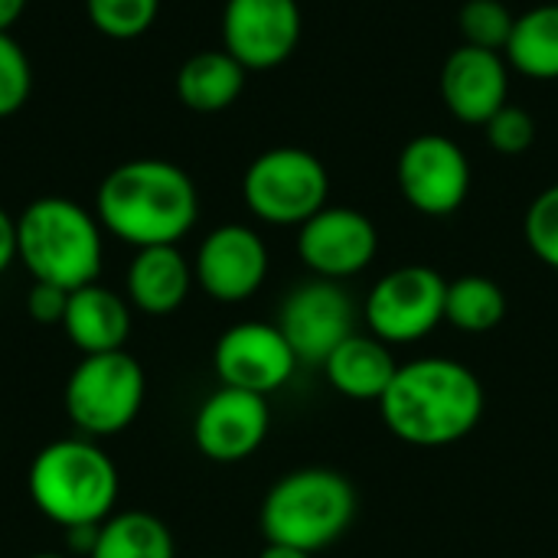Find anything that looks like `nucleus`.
<instances>
[{"mask_svg": "<svg viewBox=\"0 0 558 558\" xmlns=\"http://www.w3.org/2000/svg\"><path fill=\"white\" fill-rule=\"evenodd\" d=\"M484 131H487L490 147L504 157H520L536 144V118L526 108L510 105V101L484 124Z\"/></svg>", "mask_w": 558, "mask_h": 558, "instance_id": "cd10ccee", "label": "nucleus"}, {"mask_svg": "<svg viewBox=\"0 0 558 558\" xmlns=\"http://www.w3.org/2000/svg\"><path fill=\"white\" fill-rule=\"evenodd\" d=\"M507 317V294L497 281L484 275H464L448 281L445 320L464 333H490Z\"/></svg>", "mask_w": 558, "mask_h": 558, "instance_id": "5701e85b", "label": "nucleus"}, {"mask_svg": "<svg viewBox=\"0 0 558 558\" xmlns=\"http://www.w3.org/2000/svg\"><path fill=\"white\" fill-rule=\"evenodd\" d=\"M245 65L226 49H203L190 56L177 72V95L190 111L216 114L239 101L245 88Z\"/></svg>", "mask_w": 558, "mask_h": 558, "instance_id": "aec40b11", "label": "nucleus"}, {"mask_svg": "<svg viewBox=\"0 0 558 558\" xmlns=\"http://www.w3.org/2000/svg\"><path fill=\"white\" fill-rule=\"evenodd\" d=\"M62 330L69 343L82 350V356L114 353V350H124L131 337V307L118 291L92 281L85 288L69 291Z\"/></svg>", "mask_w": 558, "mask_h": 558, "instance_id": "f3484780", "label": "nucleus"}, {"mask_svg": "<svg viewBox=\"0 0 558 558\" xmlns=\"http://www.w3.org/2000/svg\"><path fill=\"white\" fill-rule=\"evenodd\" d=\"M298 0H226L222 49L252 69H275L301 43Z\"/></svg>", "mask_w": 558, "mask_h": 558, "instance_id": "f8f14e48", "label": "nucleus"}, {"mask_svg": "<svg viewBox=\"0 0 558 558\" xmlns=\"http://www.w3.org/2000/svg\"><path fill=\"white\" fill-rule=\"evenodd\" d=\"M26 10V0H0V33H10L13 23L23 16Z\"/></svg>", "mask_w": 558, "mask_h": 558, "instance_id": "2f4dec72", "label": "nucleus"}, {"mask_svg": "<svg viewBox=\"0 0 558 558\" xmlns=\"http://www.w3.org/2000/svg\"><path fill=\"white\" fill-rule=\"evenodd\" d=\"M510 92L504 52L458 46L441 65V101L464 124H487Z\"/></svg>", "mask_w": 558, "mask_h": 558, "instance_id": "dca6fc26", "label": "nucleus"}, {"mask_svg": "<svg viewBox=\"0 0 558 558\" xmlns=\"http://www.w3.org/2000/svg\"><path fill=\"white\" fill-rule=\"evenodd\" d=\"M26 490L33 507L56 526H88L105 523L121 494V477L114 461L85 435L59 438L36 451Z\"/></svg>", "mask_w": 558, "mask_h": 558, "instance_id": "7ed1b4c3", "label": "nucleus"}, {"mask_svg": "<svg viewBox=\"0 0 558 558\" xmlns=\"http://www.w3.org/2000/svg\"><path fill=\"white\" fill-rule=\"evenodd\" d=\"M95 216L105 232L134 248L177 245L199 219V193L183 167L137 157L118 163L101 180Z\"/></svg>", "mask_w": 558, "mask_h": 558, "instance_id": "f257e3e1", "label": "nucleus"}, {"mask_svg": "<svg viewBox=\"0 0 558 558\" xmlns=\"http://www.w3.org/2000/svg\"><path fill=\"white\" fill-rule=\"evenodd\" d=\"M379 252V232L373 219L350 206H324L304 226H298L301 262L327 281H343L373 265Z\"/></svg>", "mask_w": 558, "mask_h": 558, "instance_id": "9b49d317", "label": "nucleus"}, {"mask_svg": "<svg viewBox=\"0 0 558 558\" xmlns=\"http://www.w3.org/2000/svg\"><path fill=\"white\" fill-rule=\"evenodd\" d=\"M160 0H85L88 23L111 39H137L157 20Z\"/></svg>", "mask_w": 558, "mask_h": 558, "instance_id": "393cba45", "label": "nucleus"}, {"mask_svg": "<svg viewBox=\"0 0 558 558\" xmlns=\"http://www.w3.org/2000/svg\"><path fill=\"white\" fill-rule=\"evenodd\" d=\"M193 278L219 304L248 301L268 278L265 239L242 222L216 226L196 252Z\"/></svg>", "mask_w": 558, "mask_h": 558, "instance_id": "2eb2a0df", "label": "nucleus"}, {"mask_svg": "<svg viewBox=\"0 0 558 558\" xmlns=\"http://www.w3.org/2000/svg\"><path fill=\"white\" fill-rule=\"evenodd\" d=\"M481 379L454 360L425 356L396 369L379 399L386 428L415 448H445L468 438L484 418Z\"/></svg>", "mask_w": 558, "mask_h": 558, "instance_id": "f03ea898", "label": "nucleus"}, {"mask_svg": "<svg viewBox=\"0 0 558 558\" xmlns=\"http://www.w3.org/2000/svg\"><path fill=\"white\" fill-rule=\"evenodd\" d=\"M523 235L530 252L549 265L553 271H558V183H553L549 190H543L523 219Z\"/></svg>", "mask_w": 558, "mask_h": 558, "instance_id": "a878e982", "label": "nucleus"}, {"mask_svg": "<svg viewBox=\"0 0 558 558\" xmlns=\"http://www.w3.org/2000/svg\"><path fill=\"white\" fill-rule=\"evenodd\" d=\"M356 517L353 484L327 468H304L284 474L262 500V533L275 546L320 553L333 546Z\"/></svg>", "mask_w": 558, "mask_h": 558, "instance_id": "39448f33", "label": "nucleus"}, {"mask_svg": "<svg viewBox=\"0 0 558 558\" xmlns=\"http://www.w3.org/2000/svg\"><path fill=\"white\" fill-rule=\"evenodd\" d=\"M353 301L340 281H307L281 304L278 330L291 343L298 363H320L353 333Z\"/></svg>", "mask_w": 558, "mask_h": 558, "instance_id": "ddd939ff", "label": "nucleus"}, {"mask_svg": "<svg viewBox=\"0 0 558 558\" xmlns=\"http://www.w3.org/2000/svg\"><path fill=\"white\" fill-rule=\"evenodd\" d=\"M242 196L252 216L268 226H304L327 206L330 173L304 147H271L248 163Z\"/></svg>", "mask_w": 558, "mask_h": 558, "instance_id": "0eeeda50", "label": "nucleus"}, {"mask_svg": "<svg viewBox=\"0 0 558 558\" xmlns=\"http://www.w3.org/2000/svg\"><path fill=\"white\" fill-rule=\"evenodd\" d=\"M69 307V291L46 284V281H33L29 294H26V314L39 324V327H62Z\"/></svg>", "mask_w": 558, "mask_h": 558, "instance_id": "c85d7f7f", "label": "nucleus"}, {"mask_svg": "<svg viewBox=\"0 0 558 558\" xmlns=\"http://www.w3.org/2000/svg\"><path fill=\"white\" fill-rule=\"evenodd\" d=\"M16 258L33 281L85 288L101 271V222L75 199L39 196L16 216Z\"/></svg>", "mask_w": 558, "mask_h": 558, "instance_id": "20e7f679", "label": "nucleus"}, {"mask_svg": "<svg viewBox=\"0 0 558 558\" xmlns=\"http://www.w3.org/2000/svg\"><path fill=\"white\" fill-rule=\"evenodd\" d=\"M193 265L177 245H150L137 248L128 265V304L150 317H167L177 307H183L190 288H193Z\"/></svg>", "mask_w": 558, "mask_h": 558, "instance_id": "a211bd4d", "label": "nucleus"}, {"mask_svg": "<svg viewBox=\"0 0 558 558\" xmlns=\"http://www.w3.org/2000/svg\"><path fill=\"white\" fill-rule=\"evenodd\" d=\"M98 530H101V523H88V526L62 530V533H65V556L92 558V553H95V543H98Z\"/></svg>", "mask_w": 558, "mask_h": 558, "instance_id": "c756f323", "label": "nucleus"}, {"mask_svg": "<svg viewBox=\"0 0 558 558\" xmlns=\"http://www.w3.org/2000/svg\"><path fill=\"white\" fill-rule=\"evenodd\" d=\"M16 262V219L0 206V275Z\"/></svg>", "mask_w": 558, "mask_h": 558, "instance_id": "7c9ffc66", "label": "nucleus"}, {"mask_svg": "<svg viewBox=\"0 0 558 558\" xmlns=\"http://www.w3.org/2000/svg\"><path fill=\"white\" fill-rule=\"evenodd\" d=\"M507 62L520 75L533 82H556L558 78V3H539L517 16Z\"/></svg>", "mask_w": 558, "mask_h": 558, "instance_id": "412c9836", "label": "nucleus"}, {"mask_svg": "<svg viewBox=\"0 0 558 558\" xmlns=\"http://www.w3.org/2000/svg\"><path fill=\"white\" fill-rule=\"evenodd\" d=\"M405 203L422 216H451L471 193V163L461 144L445 134L412 137L396 167Z\"/></svg>", "mask_w": 558, "mask_h": 558, "instance_id": "1a4fd4ad", "label": "nucleus"}, {"mask_svg": "<svg viewBox=\"0 0 558 558\" xmlns=\"http://www.w3.org/2000/svg\"><path fill=\"white\" fill-rule=\"evenodd\" d=\"M268 428V396L222 386L199 405L193 418V441L203 458L216 464H239L265 445Z\"/></svg>", "mask_w": 558, "mask_h": 558, "instance_id": "4468645a", "label": "nucleus"}, {"mask_svg": "<svg viewBox=\"0 0 558 558\" xmlns=\"http://www.w3.org/2000/svg\"><path fill=\"white\" fill-rule=\"evenodd\" d=\"M33 88V69L23 52V46L10 36L0 33V118L16 114Z\"/></svg>", "mask_w": 558, "mask_h": 558, "instance_id": "bb28decb", "label": "nucleus"}, {"mask_svg": "<svg viewBox=\"0 0 558 558\" xmlns=\"http://www.w3.org/2000/svg\"><path fill=\"white\" fill-rule=\"evenodd\" d=\"M92 558H177V543L160 517L121 510L101 523Z\"/></svg>", "mask_w": 558, "mask_h": 558, "instance_id": "4be33fe9", "label": "nucleus"}, {"mask_svg": "<svg viewBox=\"0 0 558 558\" xmlns=\"http://www.w3.org/2000/svg\"><path fill=\"white\" fill-rule=\"evenodd\" d=\"M213 366L222 386L271 396L291 383L298 356L278 324L245 320L219 337L213 350Z\"/></svg>", "mask_w": 558, "mask_h": 558, "instance_id": "9d476101", "label": "nucleus"}, {"mask_svg": "<svg viewBox=\"0 0 558 558\" xmlns=\"http://www.w3.org/2000/svg\"><path fill=\"white\" fill-rule=\"evenodd\" d=\"M258 558H314V556H311V553H301V549H291V546H275V543H268Z\"/></svg>", "mask_w": 558, "mask_h": 558, "instance_id": "473e14b6", "label": "nucleus"}, {"mask_svg": "<svg viewBox=\"0 0 558 558\" xmlns=\"http://www.w3.org/2000/svg\"><path fill=\"white\" fill-rule=\"evenodd\" d=\"M29 558H72V556H62V553H36V556Z\"/></svg>", "mask_w": 558, "mask_h": 558, "instance_id": "72a5a7b5", "label": "nucleus"}, {"mask_svg": "<svg viewBox=\"0 0 558 558\" xmlns=\"http://www.w3.org/2000/svg\"><path fill=\"white\" fill-rule=\"evenodd\" d=\"M513 23H517V16L500 0H468L458 10V29L464 36V46H477V49H490V52L507 49Z\"/></svg>", "mask_w": 558, "mask_h": 558, "instance_id": "b1692460", "label": "nucleus"}, {"mask_svg": "<svg viewBox=\"0 0 558 558\" xmlns=\"http://www.w3.org/2000/svg\"><path fill=\"white\" fill-rule=\"evenodd\" d=\"M399 363L389 353V343L376 340V337H360L350 333L327 360H324V373L330 379V386L347 396V399H360V402H379L396 376Z\"/></svg>", "mask_w": 558, "mask_h": 558, "instance_id": "6ab92c4d", "label": "nucleus"}, {"mask_svg": "<svg viewBox=\"0 0 558 558\" xmlns=\"http://www.w3.org/2000/svg\"><path fill=\"white\" fill-rule=\"evenodd\" d=\"M147 376L141 363L124 353H95L82 356L65 379L62 405L69 422L85 438H111L121 435L144 405Z\"/></svg>", "mask_w": 558, "mask_h": 558, "instance_id": "423d86ee", "label": "nucleus"}, {"mask_svg": "<svg viewBox=\"0 0 558 558\" xmlns=\"http://www.w3.org/2000/svg\"><path fill=\"white\" fill-rule=\"evenodd\" d=\"M448 281L428 265L383 275L366 298V324L383 343H415L445 320Z\"/></svg>", "mask_w": 558, "mask_h": 558, "instance_id": "6e6552de", "label": "nucleus"}]
</instances>
